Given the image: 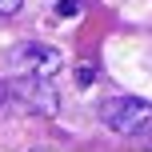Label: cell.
<instances>
[{
	"label": "cell",
	"mask_w": 152,
	"mask_h": 152,
	"mask_svg": "<svg viewBox=\"0 0 152 152\" xmlns=\"http://www.w3.org/2000/svg\"><path fill=\"white\" fill-rule=\"evenodd\" d=\"M100 120L112 132H120V136H136V140L152 136V104L148 100H136V96L104 100V104H100Z\"/></svg>",
	"instance_id": "6da1fadb"
},
{
	"label": "cell",
	"mask_w": 152,
	"mask_h": 152,
	"mask_svg": "<svg viewBox=\"0 0 152 152\" xmlns=\"http://www.w3.org/2000/svg\"><path fill=\"white\" fill-rule=\"evenodd\" d=\"M8 88H12V104H20L24 112L56 116V108H60V100H56V88L48 84V76H16Z\"/></svg>",
	"instance_id": "7a4b0ae2"
},
{
	"label": "cell",
	"mask_w": 152,
	"mask_h": 152,
	"mask_svg": "<svg viewBox=\"0 0 152 152\" xmlns=\"http://www.w3.org/2000/svg\"><path fill=\"white\" fill-rule=\"evenodd\" d=\"M60 48L44 44V40H28V44H16L12 48V68L16 76H52L60 68Z\"/></svg>",
	"instance_id": "3957f363"
},
{
	"label": "cell",
	"mask_w": 152,
	"mask_h": 152,
	"mask_svg": "<svg viewBox=\"0 0 152 152\" xmlns=\"http://www.w3.org/2000/svg\"><path fill=\"white\" fill-rule=\"evenodd\" d=\"M56 16H80V0H56Z\"/></svg>",
	"instance_id": "277c9868"
},
{
	"label": "cell",
	"mask_w": 152,
	"mask_h": 152,
	"mask_svg": "<svg viewBox=\"0 0 152 152\" xmlns=\"http://www.w3.org/2000/svg\"><path fill=\"white\" fill-rule=\"evenodd\" d=\"M24 0H0V16H16Z\"/></svg>",
	"instance_id": "5b68a950"
},
{
	"label": "cell",
	"mask_w": 152,
	"mask_h": 152,
	"mask_svg": "<svg viewBox=\"0 0 152 152\" xmlns=\"http://www.w3.org/2000/svg\"><path fill=\"white\" fill-rule=\"evenodd\" d=\"M92 76H96V72L84 64V68H76V84H84V88H88V84H92Z\"/></svg>",
	"instance_id": "8992f818"
},
{
	"label": "cell",
	"mask_w": 152,
	"mask_h": 152,
	"mask_svg": "<svg viewBox=\"0 0 152 152\" xmlns=\"http://www.w3.org/2000/svg\"><path fill=\"white\" fill-rule=\"evenodd\" d=\"M8 104H12V88H8V84L4 80H0V112H4V108Z\"/></svg>",
	"instance_id": "52a82bcc"
}]
</instances>
